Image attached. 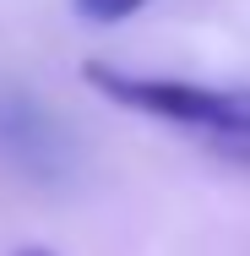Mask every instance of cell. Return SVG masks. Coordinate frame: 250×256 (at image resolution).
<instances>
[{"label": "cell", "instance_id": "obj_1", "mask_svg": "<svg viewBox=\"0 0 250 256\" xmlns=\"http://www.w3.org/2000/svg\"><path fill=\"white\" fill-rule=\"evenodd\" d=\"M82 82L98 88L109 104L147 114L163 126H185L207 136V148L223 158L250 164V82H180V76H142V71H120V66H82Z\"/></svg>", "mask_w": 250, "mask_h": 256}, {"label": "cell", "instance_id": "obj_3", "mask_svg": "<svg viewBox=\"0 0 250 256\" xmlns=\"http://www.w3.org/2000/svg\"><path fill=\"white\" fill-rule=\"evenodd\" d=\"M16 256H54V251H44V246H27V251H16Z\"/></svg>", "mask_w": 250, "mask_h": 256}, {"label": "cell", "instance_id": "obj_2", "mask_svg": "<svg viewBox=\"0 0 250 256\" xmlns=\"http://www.w3.org/2000/svg\"><path fill=\"white\" fill-rule=\"evenodd\" d=\"M147 0H76V11L87 16V22H125V16H136Z\"/></svg>", "mask_w": 250, "mask_h": 256}]
</instances>
